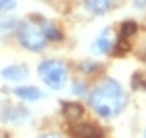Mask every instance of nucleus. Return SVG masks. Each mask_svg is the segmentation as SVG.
I'll list each match as a JSON object with an SVG mask.
<instances>
[{"label":"nucleus","mask_w":146,"mask_h":138,"mask_svg":"<svg viewBox=\"0 0 146 138\" xmlns=\"http://www.w3.org/2000/svg\"><path fill=\"white\" fill-rule=\"evenodd\" d=\"M90 107L100 117H115L127 105V92L117 80H104L88 94Z\"/></svg>","instance_id":"1"},{"label":"nucleus","mask_w":146,"mask_h":138,"mask_svg":"<svg viewBox=\"0 0 146 138\" xmlns=\"http://www.w3.org/2000/svg\"><path fill=\"white\" fill-rule=\"evenodd\" d=\"M38 75L50 90H61L67 86L69 80V71L67 65L63 61H56V59H46L38 65Z\"/></svg>","instance_id":"2"},{"label":"nucleus","mask_w":146,"mask_h":138,"mask_svg":"<svg viewBox=\"0 0 146 138\" xmlns=\"http://www.w3.org/2000/svg\"><path fill=\"white\" fill-rule=\"evenodd\" d=\"M17 38H19V44L23 46L25 50H31V52H40L46 48V40L42 27H40V23L36 19H29V21H21L17 23Z\"/></svg>","instance_id":"3"},{"label":"nucleus","mask_w":146,"mask_h":138,"mask_svg":"<svg viewBox=\"0 0 146 138\" xmlns=\"http://www.w3.org/2000/svg\"><path fill=\"white\" fill-rule=\"evenodd\" d=\"M0 119L6 121V123H13V126H23L29 119V111L19 107V105H6L0 111Z\"/></svg>","instance_id":"4"},{"label":"nucleus","mask_w":146,"mask_h":138,"mask_svg":"<svg viewBox=\"0 0 146 138\" xmlns=\"http://www.w3.org/2000/svg\"><path fill=\"white\" fill-rule=\"evenodd\" d=\"M113 36H111V29H102L94 40H92V52L96 55H107V52H113Z\"/></svg>","instance_id":"5"},{"label":"nucleus","mask_w":146,"mask_h":138,"mask_svg":"<svg viewBox=\"0 0 146 138\" xmlns=\"http://www.w3.org/2000/svg\"><path fill=\"white\" fill-rule=\"evenodd\" d=\"M0 75H2V80L6 82H23L25 77L29 75V69L25 67V65L17 63V65H9V67H4L0 71Z\"/></svg>","instance_id":"6"},{"label":"nucleus","mask_w":146,"mask_h":138,"mask_svg":"<svg viewBox=\"0 0 146 138\" xmlns=\"http://www.w3.org/2000/svg\"><path fill=\"white\" fill-rule=\"evenodd\" d=\"M71 134L75 138H102L100 128L94 123H75L71 126Z\"/></svg>","instance_id":"7"},{"label":"nucleus","mask_w":146,"mask_h":138,"mask_svg":"<svg viewBox=\"0 0 146 138\" xmlns=\"http://www.w3.org/2000/svg\"><path fill=\"white\" fill-rule=\"evenodd\" d=\"M13 94L19 96L21 101H29V103H36L40 98H44V92L38 86H17V88H13Z\"/></svg>","instance_id":"8"},{"label":"nucleus","mask_w":146,"mask_h":138,"mask_svg":"<svg viewBox=\"0 0 146 138\" xmlns=\"http://www.w3.org/2000/svg\"><path fill=\"white\" fill-rule=\"evenodd\" d=\"M36 21L40 23V27H42V31H44V36H46V40H48V42H58V40H63L61 29H58L54 23H50L48 19H42V17H36Z\"/></svg>","instance_id":"9"},{"label":"nucleus","mask_w":146,"mask_h":138,"mask_svg":"<svg viewBox=\"0 0 146 138\" xmlns=\"http://www.w3.org/2000/svg\"><path fill=\"white\" fill-rule=\"evenodd\" d=\"M113 6V0H86V9L92 15H104Z\"/></svg>","instance_id":"10"},{"label":"nucleus","mask_w":146,"mask_h":138,"mask_svg":"<svg viewBox=\"0 0 146 138\" xmlns=\"http://www.w3.org/2000/svg\"><path fill=\"white\" fill-rule=\"evenodd\" d=\"M63 113L67 119H79L84 113V109H82V105H77V103H63Z\"/></svg>","instance_id":"11"},{"label":"nucleus","mask_w":146,"mask_h":138,"mask_svg":"<svg viewBox=\"0 0 146 138\" xmlns=\"http://www.w3.org/2000/svg\"><path fill=\"white\" fill-rule=\"evenodd\" d=\"M15 29H17V21H15L13 17L0 19V40H2V38H6L11 31H15Z\"/></svg>","instance_id":"12"},{"label":"nucleus","mask_w":146,"mask_h":138,"mask_svg":"<svg viewBox=\"0 0 146 138\" xmlns=\"http://www.w3.org/2000/svg\"><path fill=\"white\" fill-rule=\"evenodd\" d=\"M136 29H138V27H136L134 21H123V23H121V31H119V38H121V40H125V38L134 36Z\"/></svg>","instance_id":"13"},{"label":"nucleus","mask_w":146,"mask_h":138,"mask_svg":"<svg viewBox=\"0 0 146 138\" xmlns=\"http://www.w3.org/2000/svg\"><path fill=\"white\" fill-rule=\"evenodd\" d=\"M131 88H136V90H146V75L136 73V75H134V84H131Z\"/></svg>","instance_id":"14"},{"label":"nucleus","mask_w":146,"mask_h":138,"mask_svg":"<svg viewBox=\"0 0 146 138\" xmlns=\"http://www.w3.org/2000/svg\"><path fill=\"white\" fill-rule=\"evenodd\" d=\"M98 67H100V63H90V61L79 65V69L86 71V73H94V71H98Z\"/></svg>","instance_id":"15"},{"label":"nucleus","mask_w":146,"mask_h":138,"mask_svg":"<svg viewBox=\"0 0 146 138\" xmlns=\"http://www.w3.org/2000/svg\"><path fill=\"white\" fill-rule=\"evenodd\" d=\"M15 0H0V13H4V11H13L15 9Z\"/></svg>","instance_id":"16"},{"label":"nucleus","mask_w":146,"mask_h":138,"mask_svg":"<svg viewBox=\"0 0 146 138\" xmlns=\"http://www.w3.org/2000/svg\"><path fill=\"white\" fill-rule=\"evenodd\" d=\"M84 92H86L84 84H75V86H73V94H84Z\"/></svg>","instance_id":"17"},{"label":"nucleus","mask_w":146,"mask_h":138,"mask_svg":"<svg viewBox=\"0 0 146 138\" xmlns=\"http://www.w3.org/2000/svg\"><path fill=\"white\" fill-rule=\"evenodd\" d=\"M40 138H61V136H58V134H54V132H48V134H42Z\"/></svg>","instance_id":"18"},{"label":"nucleus","mask_w":146,"mask_h":138,"mask_svg":"<svg viewBox=\"0 0 146 138\" xmlns=\"http://www.w3.org/2000/svg\"><path fill=\"white\" fill-rule=\"evenodd\" d=\"M144 138H146V132H144Z\"/></svg>","instance_id":"19"}]
</instances>
